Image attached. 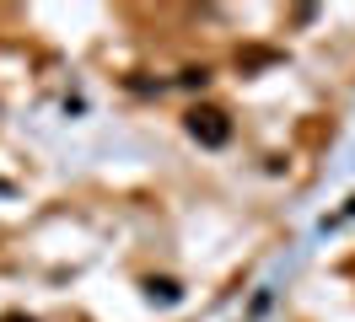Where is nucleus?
<instances>
[{
	"label": "nucleus",
	"instance_id": "f257e3e1",
	"mask_svg": "<svg viewBox=\"0 0 355 322\" xmlns=\"http://www.w3.org/2000/svg\"><path fill=\"white\" fill-rule=\"evenodd\" d=\"M189 134H194L200 145L221 150L226 140H232V118H226L221 107H194V113H189Z\"/></svg>",
	"mask_w": 355,
	"mask_h": 322
},
{
	"label": "nucleus",
	"instance_id": "f03ea898",
	"mask_svg": "<svg viewBox=\"0 0 355 322\" xmlns=\"http://www.w3.org/2000/svg\"><path fill=\"white\" fill-rule=\"evenodd\" d=\"M151 301H178V285L173 279H151Z\"/></svg>",
	"mask_w": 355,
	"mask_h": 322
},
{
	"label": "nucleus",
	"instance_id": "7ed1b4c3",
	"mask_svg": "<svg viewBox=\"0 0 355 322\" xmlns=\"http://www.w3.org/2000/svg\"><path fill=\"white\" fill-rule=\"evenodd\" d=\"M0 322H33V317H22V312H11V317H0Z\"/></svg>",
	"mask_w": 355,
	"mask_h": 322
}]
</instances>
